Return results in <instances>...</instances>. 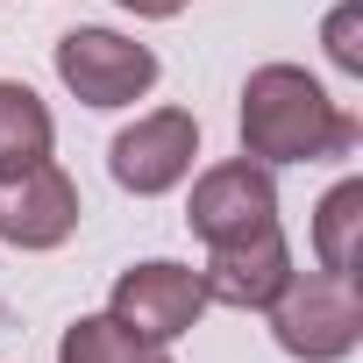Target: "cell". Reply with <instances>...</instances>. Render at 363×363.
Here are the masks:
<instances>
[{"mask_svg": "<svg viewBox=\"0 0 363 363\" xmlns=\"http://www.w3.org/2000/svg\"><path fill=\"white\" fill-rule=\"evenodd\" d=\"M186 221H193V235H200L207 250H214V242H242V235H257V228H278V186H271V164L235 157V164L200 171Z\"/></svg>", "mask_w": 363, "mask_h": 363, "instance_id": "obj_5", "label": "cell"}, {"mask_svg": "<svg viewBox=\"0 0 363 363\" xmlns=\"http://www.w3.org/2000/svg\"><path fill=\"white\" fill-rule=\"evenodd\" d=\"M271 313V335L285 356L299 363H335L363 342V299H356V278H335V271H292L285 292L264 306Z\"/></svg>", "mask_w": 363, "mask_h": 363, "instance_id": "obj_2", "label": "cell"}, {"mask_svg": "<svg viewBox=\"0 0 363 363\" xmlns=\"http://www.w3.org/2000/svg\"><path fill=\"white\" fill-rule=\"evenodd\" d=\"M57 79L86 107H128L157 86V57L114 29H65L57 36Z\"/></svg>", "mask_w": 363, "mask_h": 363, "instance_id": "obj_3", "label": "cell"}, {"mask_svg": "<svg viewBox=\"0 0 363 363\" xmlns=\"http://www.w3.org/2000/svg\"><path fill=\"white\" fill-rule=\"evenodd\" d=\"M193 157H200V121H193L186 107H157V114H143L135 128L114 135L107 171H114V186H121V193L157 200V193H171L178 178L193 171Z\"/></svg>", "mask_w": 363, "mask_h": 363, "instance_id": "obj_4", "label": "cell"}, {"mask_svg": "<svg viewBox=\"0 0 363 363\" xmlns=\"http://www.w3.org/2000/svg\"><path fill=\"white\" fill-rule=\"evenodd\" d=\"M356 228H363V186L342 178V186L320 200V221H313V257H320V271L356 278Z\"/></svg>", "mask_w": 363, "mask_h": 363, "instance_id": "obj_11", "label": "cell"}, {"mask_svg": "<svg viewBox=\"0 0 363 363\" xmlns=\"http://www.w3.org/2000/svg\"><path fill=\"white\" fill-rule=\"evenodd\" d=\"M121 8H128V15H143V22H171L186 0H121Z\"/></svg>", "mask_w": 363, "mask_h": 363, "instance_id": "obj_13", "label": "cell"}, {"mask_svg": "<svg viewBox=\"0 0 363 363\" xmlns=\"http://www.w3.org/2000/svg\"><path fill=\"white\" fill-rule=\"evenodd\" d=\"M285 278H292V250H285L278 228H257V235H242V242H214V264L200 271L207 306L221 299V306H235V313H264V306L285 292Z\"/></svg>", "mask_w": 363, "mask_h": 363, "instance_id": "obj_8", "label": "cell"}, {"mask_svg": "<svg viewBox=\"0 0 363 363\" xmlns=\"http://www.w3.org/2000/svg\"><path fill=\"white\" fill-rule=\"evenodd\" d=\"M242 150L257 164H320L356 150V121L299 65H257L242 86Z\"/></svg>", "mask_w": 363, "mask_h": 363, "instance_id": "obj_1", "label": "cell"}, {"mask_svg": "<svg viewBox=\"0 0 363 363\" xmlns=\"http://www.w3.org/2000/svg\"><path fill=\"white\" fill-rule=\"evenodd\" d=\"M79 228V186L43 157L15 178H0V242L15 250H57Z\"/></svg>", "mask_w": 363, "mask_h": 363, "instance_id": "obj_7", "label": "cell"}, {"mask_svg": "<svg viewBox=\"0 0 363 363\" xmlns=\"http://www.w3.org/2000/svg\"><path fill=\"white\" fill-rule=\"evenodd\" d=\"M50 143H57L50 107H43L29 86L0 79V178H15V171L43 164V157H50Z\"/></svg>", "mask_w": 363, "mask_h": 363, "instance_id": "obj_9", "label": "cell"}, {"mask_svg": "<svg viewBox=\"0 0 363 363\" xmlns=\"http://www.w3.org/2000/svg\"><path fill=\"white\" fill-rule=\"evenodd\" d=\"M107 313H114L121 328H135L143 342H178V335L207 313V285H200V271H186V264H135V271L114 278Z\"/></svg>", "mask_w": 363, "mask_h": 363, "instance_id": "obj_6", "label": "cell"}, {"mask_svg": "<svg viewBox=\"0 0 363 363\" xmlns=\"http://www.w3.org/2000/svg\"><path fill=\"white\" fill-rule=\"evenodd\" d=\"M57 363H171V356H164V342H143V335L121 328L114 313H86V320L65 328Z\"/></svg>", "mask_w": 363, "mask_h": 363, "instance_id": "obj_10", "label": "cell"}, {"mask_svg": "<svg viewBox=\"0 0 363 363\" xmlns=\"http://www.w3.org/2000/svg\"><path fill=\"white\" fill-rule=\"evenodd\" d=\"M356 22H363V8H356V0L328 15V57H335L342 72H363V43H356Z\"/></svg>", "mask_w": 363, "mask_h": 363, "instance_id": "obj_12", "label": "cell"}]
</instances>
